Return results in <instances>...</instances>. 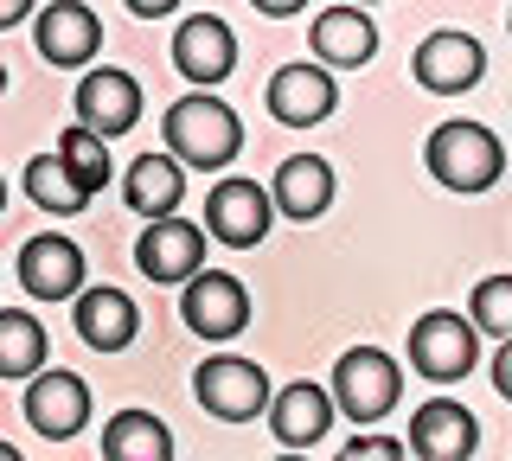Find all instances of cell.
I'll use <instances>...</instances> for the list:
<instances>
[{"label": "cell", "instance_id": "cell-1", "mask_svg": "<svg viewBox=\"0 0 512 461\" xmlns=\"http://www.w3.org/2000/svg\"><path fill=\"white\" fill-rule=\"evenodd\" d=\"M160 129H167V154L180 167H199V173H224L237 161V148H244V122H237L231 103H218L212 90H192L160 116Z\"/></svg>", "mask_w": 512, "mask_h": 461}, {"label": "cell", "instance_id": "cell-2", "mask_svg": "<svg viewBox=\"0 0 512 461\" xmlns=\"http://www.w3.org/2000/svg\"><path fill=\"white\" fill-rule=\"evenodd\" d=\"M429 173L448 186V193H487L493 180L506 173V148L487 122H442L423 148Z\"/></svg>", "mask_w": 512, "mask_h": 461}, {"label": "cell", "instance_id": "cell-3", "mask_svg": "<svg viewBox=\"0 0 512 461\" xmlns=\"http://www.w3.org/2000/svg\"><path fill=\"white\" fill-rule=\"evenodd\" d=\"M327 397L352 423H378V417H391L397 397H404V372H397V359L384 353V346H352V353H340V365H333Z\"/></svg>", "mask_w": 512, "mask_h": 461}, {"label": "cell", "instance_id": "cell-4", "mask_svg": "<svg viewBox=\"0 0 512 461\" xmlns=\"http://www.w3.org/2000/svg\"><path fill=\"white\" fill-rule=\"evenodd\" d=\"M480 359V333L468 314L455 308H429L423 321L410 327V372L429 378V385H455V378H468Z\"/></svg>", "mask_w": 512, "mask_h": 461}, {"label": "cell", "instance_id": "cell-5", "mask_svg": "<svg viewBox=\"0 0 512 461\" xmlns=\"http://www.w3.org/2000/svg\"><path fill=\"white\" fill-rule=\"evenodd\" d=\"M192 397H199V410L218 417V423H250V417H263V404H269V372L256 359L218 353L192 372Z\"/></svg>", "mask_w": 512, "mask_h": 461}, {"label": "cell", "instance_id": "cell-6", "mask_svg": "<svg viewBox=\"0 0 512 461\" xmlns=\"http://www.w3.org/2000/svg\"><path fill=\"white\" fill-rule=\"evenodd\" d=\"M180 321L199 340H237L250 327V289L224 269H192L180 282Z\"/></svg>", "mask_w": 512, "mask_h": 461}, {"label": "cell", "instance_id": "cell-7", "mask_svg": "<svg viewBox=\"0 0 512 461\" xmlns=\"http://www.w3.org/2000/svg\"><path fill=\"white\" fill-rule=\"evenodd\" d=\"M410 77L429 90V97H461V90H474L480 77H487V45L474 33H461V26H442V33H429L416 45Z\"/></svg>", "mask_w": 512, "mask_h": 461}, {"label": "cell", "instance_id": "cell-8", "mask_svg": "<svg viewBox=\"0 0 512 461\" xmlns=\"http://www.w3.org/2000/svg\"><path fill=\"white\" fill-rule=\"evenodd\" d=\"M20 410H26L32 436L71 442V436H84V423H90V385L77 372L39 365V372H32V385H26V397H20Z\"/></svg>", "mask_w": 512, "mask_h": 461}, {"label": "cell", "instance_id": "cell-9", "mask_svg": "<svg viewBox=\"0 0 512 461\" xmlns=\"http://www.w3.org/2000/svg\"><path fill=\"white\" fill-rule=\"evenodd\" d=\"M269 218L276 205L256 180H218L205 193V237H218L224 250H256L269 237Z\"/></svg>", "mask_w": 512, "mask_h": 461}, {"label": "cell", "instance_id": "cell-10", "mask_svg": "<svg viewBox=\"0 0 512 461\" xmlns=\"http://www.w3.org/2000/svg\"><path fill=\"white\" fill-rule=\"evenodd\" d=\"M237 65V33L218 20V13H186L180 26H173V71L186 77V84L212 90L224 84Z\"/></svg>", "mask_w": 512, "mask_h": 461}, {"label": "cell", "instance_id": "cell-11", "mask_svg": "<svg viewBox=\"0 0 512 461\" xmlns=\"http://www.w3.org/2000/svg\"><path fill=\"white\" fill-rule=\"evenodd\" d=\"M77 122L96 129L103 141L128 135L141 122V84L128 71H116V65H90L77 77Z\"/></svg>", "mask_w": 512, "mask_h": 461}, {"label": "cell", "instance_id": "cell-12", "mask_svg": "<svg viewBox=\"0 0 512 461\" xmlns=\"http://www.w3.org/2000/svg\"><path fill=\"white\" fill-rule=\"evenodd\" d=\"M84 250L71 244L64 231H39L20 244V289L32 301H71L77 289H84Z\"/></svg>", "mask_w": 512, "mask_h": 461}, {"label": "cell", "instance_id": "cell-13", "mask_svg": "<svg viewBox=\"0 0 512 461\" xmlns=\"http://www.w3.org/2000/svg\"><path fill=\"white\" fill-rule=\"evenodd\" d=\"M474 449H480V423H474L468 404H455V397H429V404H416L404 455H416V461H468Z\"/></svg>", "mask_w": 512, "mask_h": 461}, {"label": "cell", "instance_id": "cell-14", "mask_svg": "<svg viewBox=\"0 0 512 461\" xmlns=\"http://www.w3.org/2000/svg\"><path fill=\"white\" fill-rule=\"evenodd\" d=\"M32 45H39L45 65H58V71H84L90 58H96V45H103V20H96L84 0H52V7H39Z\"/></svg>", "mask_w": 512, "mask_h": 461}, {"label": "cell", "instance_id": "cell-15", "mask_svg": "<svg viewBox=\"0 0 512 461\" xmlns=\"http://www.w3.org/2000/svg\"><path fill=\"white\" fill-rule=\"evenodd\" d=\"M205 263V225H186L180 212L148 218V231L135 237V269L148 282H186Z\"/></svg>", "mask_w": 512, "mask_h": 461}, {"label": "cell", "instance_id": "cell-16", "mask_svg": "<svg viewBox=\"0 0 512 461\" xmlns=\"http://www.w3.org/2000/svg\"><path fill=\"white\" fill-rule=\"evenodd\" d=\"M333 109H340V84H333V71L320 65H282L269 77V116L282 122V129H314V122H327Z\"/></svg>", "mask_w": 512, "mask_h": 461}, {"label": "cell", "instance_id": "cell-17", "mask_svg": "<svg viewBox=\"0 0 512 461\" xmlns=\"http://www.w3.org/2000/svg\"><path fill=\"white\" fill-rule=\"evenodd\" d=\"M71 321H77V340L90 353H122L141 333V308L122 289H109V282H90V289L71 295Z\"/></svg>", "mask_w": 512, "mask_h": 461}, {"label": "cell", "instance_id": "cell-18", "mask_svg": "<svg viewBox=\"0 0 512 461\" xmlns=\"http://www.w3.org/2000/svg\"><path fill=\"white\" fill-rule=\"evenodd\" d=\"M263 417H269V436H276L288 455H301V449H320V436L333 429V397L320 385H308V378H295V385L269 391Z\"/></svg>", "mask_w": 512, "mask_h": 461}, {"label": "cell", "instance_id": "cell-19", "mask_svg": "<svg viewBox=\"0 0 512 461\" xmlns=\"http://www.w3.org/2000/svg\"><path fill=\"white\" fill-rule=\"evenodd\" d=\"M308 39H314V58H320L327 71L372 65V52H378V26H372V13H365L359 0H346V7H327V13H314Z\"/></svg>", "mask_w": 512, "mask_h": 461}, {"label": "cell", "instance_id": "cell-20", "mask_svg": "<svg viewBox=\"0 0 512 461\" xmlns=\"http://www.w3.org/2000/svg\"><path fill=\"white\" fill-rule=\"evenodd\" d=\"M269 205H276L282 218H295V225H308L333 205V167L320 161V154H295V161L276 167V180H269Z\"/></svg>", "mask_w": 512, "mask_h": 461}, {"label": "cell", "instance_id": "cell-21", "mask_svg": "<svg viewBox=\"0 0 512 461\" xmlns=\"http://www.w3.org/2000/svg\"><path fill=\"white\" fill-rule=\"evenodd\" d=\"M122 199H128V212H141V218H167V212H180V199H186V167L173 161V154H135L122 173Z\"/></svg>", "mask_w": 512, "mask_h": 461}, {"label": "cell", "instance_id": "cell-22", "mask_svg": "<svg viewBox=\"0 0 512 461\" xmlns=\"http://www.w3.org/2000/svg\"><path fill=\"white\" fill-rule=\"evenodd\" d=\"M103 461H173V429L154 410H116L103 423Z\"/></svg>", "mask_w": 512, "mask_h": 461}, {"label": "cell", "instance_id": "cell-23", "mask_svg": "<svg viewBox=\"0 0 512 461\" xmlns=\"http://www.w3.org/2000/svg\"><path fill=\"white\" fill-rule=\"evenodd\" d=\"M26 193H32L39 212H52V218H77L90 205V193L71 180V167H64L58 154H32L26 161Z\"/></svg>", "mask_w": 512, "mask_h": 461}, {"label": "cell", "instance_id": "cell-24", "mask_svg": "<svg viewBox=\"0 0 512 461\" xmlns=\"http://www.w3.org/2000/svg\"><path fill=\"white\" fill-rule=\"evenodd\" d=\"M45 365V327L26 308H0V378H32Z\"/></svg>", "mask_w": 512, "mask_h": 461}, {"label": "cell", "instance_id": "cell-25", "mask_svg": "<svg viewBox=\"0 0 512 461\" xmlns=\"http://www.w3.org/2000/svg\"><path fill=\"white\" fill-rule=\"evenodd\" d=\"M58 161L64 167H71V180L77 186H84V193L96 199V193H103V186H109V173H116V167H109V141L103 135H96V129H84V122H77V129H64L58 135Z\"/></svg>", "mask_w": 512, "mask_h": 461}, {"label": "cell", "instance_id": "cell-26", "mask_svg": "<svg viewBox=\"0 0 512 461\" xmlns=\"http://www.w3.org/2000/svg\"><path fill=\"white\" fill-rule=\"evenodd\" d=\"M468 321H474V333H493V340H506V333H512V276H480V282H474Z\"/></svg>", "mask_w": 512, "mask_h": 461}, {"label": "cell", "instance_id": "cell-27", "mask_svg": "<svg viewBox=\"0 0 512 461\" xmlns=\"http://www.w3.org/2000/svg\"><path fill=\"white\" fill-rule=\"evenodd\" d=\"M346 461H404V442H391V436H352L346 442Z\"/></svg>", "mask_w": 512, "mask_h": 461}, {"label": "cell", "instance_id": "cell-28", "mask_svg": "<svg viewBox=\"0 0 512 461\" xmlns=\"http://www.w3.org/2000/svg\"><path fill=\"white\" fill-rule=\"evenodd\" d=\"M493 391H500L506 404H512V333L500 340V353H493Z\"/></svg>", "mask_w": 512, "mask_h": 461}, {"label": "cell", "instance_id": "cell-29", "mask_svg": "<svg viewBox=\"0 0 512 461\" xmlns=\"http://www.w3.org/2000/svg\"><path fill=\"white\" fill-rule=\"evenodd\" d=\"M135 20H167V13H180V0H122Z\"/></svg>", "mask_w": 512, "mask_h": 461}, {"label": "cell", "instance_id": "cell-30", "mask_svg": "<svg viewBox=\"0 0 512 461\" xmlns=\"http://www.w3.org/2000/svg\"><path fill=\"white\" fill-rule=\"evenodd\" d=\"M32 7H39V0H0V33L20 26V20H32Z\"/></svg>", "mask_w": 512, "mask_h": 461}, {"label": "cell", "instance_id": "cell-31", "mask_svg": "<svg viewBox=\"0 0 512 461\" xmlns=\"http://www.w3.org/2000/svg\"><path fill=\"white\" fill-rule=\"evenodd\" d=\"M250 7H256V13H269V20H295L308 0H250Z\"/></svg>", "mask_w": 512, "mask_h": 461}, {"label": "cell", "instance_id": "cell-32", "mask_svg": "<svg viewBox=\"0 0 512 461\" xmlns=\"http://www.w3.org/2000/svg\"><path fill=\"white\" fill-rule=\"evenodd\" d=\"M13 455H20V449H13V442H0V461H13Z\"/></svg>", "mask_w": 512, "mask_h": 461}, {"label": "cell", "instance_id": "cell-33", "mask_svg": "<svg viewBox=\"0 0 512 461\" xmlns=\"http://www.w3.org/2000/svg\"><path fill=\"white\" fill-rule=\"evenodd\" d=\"M0 97H7V65H0Z\"/></svg>", "mask_w": 512, "mask_h": 461}, {"label": "cell", "instance_id": "cell-34", "mask_svg": "<svg viewBox=\"0 0 512 461\" xmlns=\"http://www.w3.org/2000/svg\"><path fill=\"white\" fill-rule=\"evenodd\" d=\"M0 212H7V180H0Z\"/></svg>", "mask_w": 512, "mask_h": 461}, {"label": "cell", "instance_id": "cell-35", "mask_svg": "<svg viewBox=\"0 0 512 461\" xmlns=\"http://www.w3.org/2000/svg\"><path fill=\"white\" fill-rule=\"evenodd\" d=\"M359 7H372V0H359Z\"/></svg>", "mask_w": 512, "mask_h": 461}, {"label": "cell", "instance_id": "cell-36", "mask_svg": "<svg viewBox=\"0 0 512 461\" xmlns=\"http://www.w3.org/2000/svg\"><path fill=\"white\" fill-rule=\"evenodd\" d=\"M506 26H512V20H506Z\"/></svg>", "mask_w": 512, "mask_h": 461}]
</instances>
